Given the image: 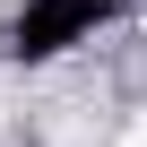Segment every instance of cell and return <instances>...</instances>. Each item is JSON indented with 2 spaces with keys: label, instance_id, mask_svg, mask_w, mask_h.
Here are the masks:
<instances>
[{
  "label": "cell",
  "instance_id": "1",
  "mask_svg": "<svg viewBox=\"0 0 147 147\" xmlns=\"http://www.w3.org/2000/svg\"><path fill=\"white\" fill-rule=\"evenodd\" d=\"M121 147H147V113H138V121H130V130H121Z\"/></svg>",
  "mask_w": 147,
  "mask_h": 147
}]
</instances>
